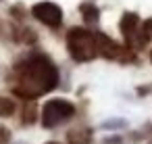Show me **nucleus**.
Returning a JSON list of instances; mask_svg holds the SVG:
<instances>
[{"mask_svg": "<svg viewBox=\"0 0 152 144\" xmlns=\"http://www.w3.org/2000/svg\"><path fill=\"white\" fill-rule=\"evenodd\" d=\"M56 79H58V73L54 65L44 57H36L27 63L25 73H23V86L15 88V92L25 98H34V96H40L52 90L56 86Z\"/></svg>", "mask_w": 152, "mask_h": 144, "instance_id": "f257e3e1", "label": "nucleus"}, {"mask_svg": "<svg viewBox=\"0 0 152 144\" xmlns=\"http://www.w3.org/2000/svg\"><path fill=\"white\" fill-rule=\"evenodd\" d=\"M67 44H69V52L75 61H90L98 54L96 36L90 34L88 29L73 27L67 36Z\"/></svg>", "mask_w": 152, "mask_h": 144, "instance_id": "f03ea898", "label": "nucleus"}, {"mask_svg": "<svg viewBox=\"0 0 152 144\" xmlns=\"http://www.w3.org/2000/svg\"><path fill=\"white\" fill-rule=\"evenodd\" d=\"M73 113H75V109H73L71 102H67V100H48L44 104V111H42V123H44V127H54V125L67 121Z\"/></svg>", "mask_w": 152, "mask_h": 144, "instance_id": "7ed1b4c3", "label": "nucleus"}, {"mask_svg": "<svg viewBox=\"0 0 152 144\" xmlns=\"http://www.w3.org/2000/svg\"><path fill=\"white\" fill-rule=\"evenodd\" d=\"M31 15L48 27H58L63 21V11L54 2H38L31 7Z\"/></svg>", "mask_w": 152, "mask_h": 144, "instance_id": "20e7f679", "label": "nucleus"}, {"mask_svg": "<svg viewBox=\"0 0 152 144\" xmlns=\"http://www.w3.org/2000/svg\"><path fill=\"white\" fill-rule=\"evenodd\" d=\"M96 46H98V52L100 54H104V57H117V52H119V46L113 42V40H108L106 36H102V34H98L96 36Z\"/></svg>", "mask_w": 152, "mask_h": 144, "instance_id": "39448f33", "label": "nucleus"}, {"mask_svg": "<svg viewBox=\"0 0 152 144\" xmlns=\"http://www.w3.org/2000/svg\"><path fill=\"white\" fill-rule=\"evenodd\" d=\"M137 23H140V19H137L135 13H125L123 19H121V32H123V36H125V38H131V36L135 34Z\"/></svg>", "mask_w": 152, "mask_h": 144, "instance_id": "423d86ee", "label": "nucleus"}, {"mask_svg": "<svg viewBox=\"0 0 152 144\" xmlns=\"http://www.w3.org/2000/svg\"><path fill=\"white\" fill-rule=\"evenodd\" d=\"M81 13H83V19L88 21V23H96L98 21V9L94 7V2H83L81 4Z\"/></svg>", "mask_w": 152, "mask_h": 144, "instance_id": "0eeeda50", "label": "nucleus"}, {"mask_svg": "<svg viewBox=\"0 0 152 144\" xmlns=\"http://www.w3.org/2000/svg\"><path fill=\"white\" fill-rule=\"evenodd\" d=\"M15 113V102L11 98H2L0 96V117H9Z\"/></svg>", "mask_w": 152, "mask_h": 144, "instance_id": "6e6552de", "label": "nucleus"}, {"mask_svg": "<svg viewBox=\"0 0 152 144\" xmlns=\"http://www.w3.org/2000/svg\"><path fill=\"white\" fill-rule=\"evenodd\" d=\"M150 38H152V19H148V21L142 25V29H140V44L148 42Z\"/></svg>", "mask_w": 152, "mask_h": 144, "instance_id": "1a4fd4ad", "label": "nucleus"}, {"mask_svg": "<svg viewBox=\"0 0 152 144\" xmlns=\"http://www.w3.org/2000/svg\"><path fill=\"white\" fill-rule=\"evenodd\" d=\"M125 125H127L125 119H108V121H104L100 127H102V129H123Z\"/></svg>", "mask_w": 152, "mask_h": 144, "instance_id": "9d476101", "label": "nucleus"}, {"mask_svg": "<svg viewBox=\"0 0 152 144\" xmlns=\"http://www.w3.org/2000/svg\"><path fill=\"white\" fill-rule=\"evenodd\" d=\"M69 140H71V144H88V142H90V134L86 132V134L81 136V134L71 132V134H69Z\"/></svg>", "mask_w": 152, "mask_h": 144, "instance_id": "9b49d317", "label": "nucleus"}, {"mask_svg": "<svg viewBox=\"0 0 152 144\" xmlns=\"http://www.w3.org/2000/svg\"><path fill=\"white\" fill-rule=\"evenodd\" d=\"M9 138H11L9 129H7V127H0V144H7V142H9Z\"/></svg>", "mask_w": 152, "mask_h": 144, "instance_id": "f8f14e48", "label": "nucleus"}, {"mask_svg": "<svg viewBox=\"0 0 152 144\" xmlns=\"http://www.w3.org/2000/svg\"><path fill=\"white\" fill-rule=\"evenodd\" d=\"M150 59H152V54H150Z\"/></svg>", "mask_w": 152, "mask_h": 144, "instance_id": "ddd939ff", "label": "nucleus"}, {"mask_svg": "<svg viewBox=\"0 0 152 144\" xmlns=\"http://www.w3.org/2000/svg\"><path fill=\"white\" fill-rule=\"evenodd\" d=\"M50 144H52V142H50Z\"/></svg>", "mask_w": 152, "mask_h": 144, "instance_id": "4468645a", "label": "nucleus"}]
</instances>
